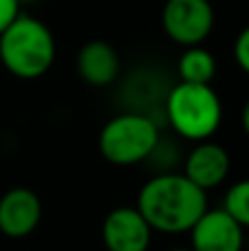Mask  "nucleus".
Masks as SVG:
<instances>
[{
	"mask_svg": "<svg viewBox=\"0 0 249 251\" xmlns=\"http://www.w3.org/2000/svg\"><path fill=\"white\" fill-rule=\"evenodd\" d=\"M159 141H161V132L148 115L122 113L101 126L97 148L108 163L128 168L148 161Z\"/></svg>",
	"mask_w": 249,
	"mask_h": 251,
	"instance_id": "obj_4",
	"label": "nucleus"
},
{
	"mask_svg": "<svg viewBox=\"0 0 249 251\" xmlns=\"http://www.w3.org/2000/svg\"><path fill=\"white\" fill-rule=\"evenodd\" d=\"M176 71H179L181 82L212 84V79L216 77V57L201 44L185 47L176 62Z\"/></svg>",
	"mask_w": 249,
	"mask_h": 251,
	"instance_id": "obj_11",
	"label": "nucleus"
},
{
	"mask_svg": "<svg viewBox=\"0 0 249 251\" xmlns=\"http://www.w3.org/2000/svg\"><path fill=\"white\" fill-rule=\"evenodd\" d=\"M166 117L170 128L188 141L212 139L223 122V104L212 84L179 82L166 97Z\"/></svg>",
	"mask_w": 249,
	"mask_h": 251,
	"instance_id": "obj_3",
	"label": "nucleus"
},
{
	"mask_svg": "<svg viewBox=\"0 0 249 251\" xmlns=\"http://www.w3.org/2000/svg\"><path fill=\"white\" fill-rule=\"evenodd\" d=\"M135 207L154 231L185 234L207 209V192L185 174L161 172L141 185Z\"/></svg>",
	"mask_w": 249,
	"mask_h": 251,
	"instance_id": "obj_1",
	"label": "nucleus"
},
{
	"mask_svg": "<svg viewBox=\"0 0 249 251\" xmlns=\"http://www.w3.org/2000/svg\"><path fill=\"white\" fill-rule=\"evenodd\" d=\"M229 170H232L229 152L212 139L197 141L183 163V174L205 192L223 185L225 178L229 176Z\"/></svg>",
	"mask_w": 249,
	"mask_h": 251,
	"instance_id": "obj_9",
	"label": "nucleus"
},
{
	"mask_svg": "<svg viewBox=\"0 0 249 251\" xmlns=\"http://www.w3.org/2000/svg\"><path fill=\"white\" fill-rule=\"evenodd\" d=\"M241 126H243V132L249 137V100L245 101V106L241 110Z\"/></svg>",
	"mask_w": 249,
	"mask_h": 251,
	"instance_id": "obj_15",
	"label": "nucleus"
},
{
	"mask_svg": "<svg viewBox=\"0 0 249 251\" xmlns=\"http://www.w3.org/2000/svg\"><path fill=\"white\" fill-rule=\"evenodd\" d=\"M223 209L232 214L245 229H249V178H243V181L229 185L223 199Z\"/></svg>",
	"mask_w": 249,
	"mask_h": 251,
	"instance_id": "obj_12",
	"label": "nucleus"
},
{
	"mask_svg": "<svg viewBox=\"0 0 249 251\" xmlns=\"http://www.w3.org/2000/svg\"><path fill=\"white\" fill-rule=\"evenodd\" d=\"M234 60L238 69L249 75V26H245L234 40Z\"/></svg>",
	"mask_w": 249,
	"mask_h": 251,
	"instance_id": "obj_13",
	"label": "nucleus"
},
{
	"mask_svg": "<svg viewBox=\"0 0 249 251\" xmlns=\"http://www.w3.org/2000/svg\"><path fill=\"white\" fill-rule=\"evenodd\" d=\"M214 7L210 0H166L161 9V26L174 44H203L214 29Z\"/></svg>",
	"mask_w": 249,
	"mask_h": 251,
	"instance_id": "obj_5",
	"label": "nucleus"
},
{
	"mask_svg": "<svg viewBox=\"0 0 249 251\" xmlns=\"http://www.w3.org/2000/svg\"><path fill=\"white\" fill-rule=\"evenodd\" d=\"M42 221V201L29 187H11L0 196V234L11 240L31 236Z\"/></svg>",
	"mask_w": 249,
	"mask_h": 251,
	"instance_id": "obj_8",
	"label": "nucleus"
},
{
	"mask_svg": "<svg viewBox=\"0 0 249 251\" xmlns=\"http://www.w3.org/2000/svg\"><path fill=\"white\" fill-rule=\"evenodd\" d=\"M154 229L137 207H115L101 223L106 251H148Z\"/></svg>",
	"mask_w": 249,
	"mask_h": 251,
	"instance_id": "obj_7",
	"label": "nucleus"
},
{
	"mask_svg": "<svg viewBox=\"0 0 249 251\" xmlns=\"http://www.w3.org/2000/svg\"><path fill=\"white\" fill-rule=\"evenodd\" d=\"M245 249L249 251V238H245Z\"/></svg>",
	"mask_w": 249,
	"mask_h": 251,
	"instance_id": "obj_18",
	"label": "nucleus"
},
{
	"mask_svg": "<svg viewBox=\"0 0 249 251\" xmlns=\"http://www.w3.org/2000/svg\"><path fill=\"white\" fill-rule=\"evenodd\" d=\"M190 249L192 251H243L245 249V227L227 214L223 207L210 209L201 214L192 225Z\"/></svg>",
	"mask_w": 249,
	"mask_h": 251,
	"instance_id": "obj_6",
	"label": "nucleus"
},
{
	"mask_svg": "<svg viewBox=\"0 0 249 251\" xmlns=\"http://www.w3.org/2000/svg\"><path fill=\"white\" fill-rule=\"evenodd\" d=\"M20 7L18 0H0V33L20 16Z\"/></svg>",
	"mask_w": 249,
	"mask_h": 251,
	"instance_id": "obj_14",
	"label": "nucleus"
},
{
	"mask_svg": "<svg viewBox=\"0 0 249 251\" xmlns=\"http://www.w3.org/2000/svg\"><path fill=\"white\" fill-rule=\"evenodd\" d=\"M168 251H192L190 247H174V249H168Z\"/></svg>",
	"mask_w": 249,
	"mask_h": 251,
	"instance_id": "obj_16",
	"label": "nucleus"
},
{
	"mask_svg": "<svg viewBox=\"0 0 249 251\" xmlns=\"http://www.w3.org/2000/svg\"><path fill=\"white\" fill-rule=\"evenodd\" d=\"M20 4H29V2H35V0H18Z\"/></svg>",
	"mask_w": 249,
	"mask_h": 251,
	"instance_id": "obj_17",
	"label": "nucleus"
},
{
	"mask_svg": "<svg viewBox=\"0 0 249 251\" xmlns=\"http://www.w3.org/2000/svg\"><path fill=\"white\" fill-rule=\"evenodd\" d=\"M55 38L42 20L20 16L0 33V62L18 79H38L55 62Z\"/></svg>",
	"mask_w": 249,
	"mask_h": 251,
	"instance_id": "obj_2",
	"label": "nucleus"
},
{
	"mask_svg": "<svg viewBox=\"0 0 249 251\" xmlns=\"http://www.w3.org/2000/svg\"><path fill=\"white\" fill-rule=\"evenodd\" d=\"M75 66L84 84L93 88H104L119 77L122 60L113 44H108L106 40H91L77 51Z\"/></svg>",
	"mask_w": 249,
	"mask_h": 251,
	"instance_id": "obj_10",
	"label": "nucleus"
}]
</instances>
